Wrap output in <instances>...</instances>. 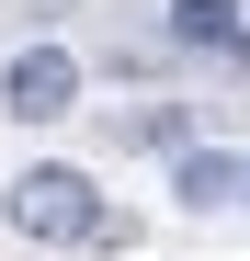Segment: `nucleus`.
<instances>
[{"label":"nucleus","instance_id":"obj_4","mask_svg":"<svg viewBox=\"0 0 250 261\" xmlns=\"http://www.w3.org/2000/svg\"><path fill=\"white\" fill-rule=\"evenodd\" d=\"M239 193H250V159H239V148H205V137H193V148L171 159V204H182V216H216V204H239Z\"/></svg>","mask_w":250,"mask_h":261},{"label":"nucleus","instance_id":"obj_5","mask_svg":"<svg viewBox=\"0 0 250 261\" xmlns=\"http://www.w3.org/2000/svg\"><path fill=\"white\" fill-rule=\"evenodd\" d=\"M114 137H125V148H159V159H182V148H193V102H137V114H114Z\"/></svg>","mask_w":250,"mask_h":261},{"label":"nucleus","instance_id":"obj_1","mask_svg":"<svg viewBox=\"0 0 250 261\" xmlns=\"http://www.w3.org/2000/svg\"><path fill=\"white\" fill-rule=\"evenodd\" d=\"M0 216H12L23 239H46V250H91L114 204L91 193V170H68V159H34V170H12V182H0Z\"/></svg>","mask_w":250,"mask_h":261},{"label":"nucleus","instance_id":"obj_2","mask_svg":"<svg viewBox=\"0 0 250 261\" xmlns=\"http://www.w3.org/2000/svg\"><path fill=\"white\" fill-rule=\"evenodd\" d=\"M0 114H12V125H57V114H80V57L57 46V34L12 46V68H0Z\"/></svg>","mask_w":250,"mask_h":261},{"label":"nucleus","instance_id":"obj_3","mask_svg":"<svg viewBox=\"0 0 250 261\" xmlns=\"http://www.w3.org/2000/svg\"><path fill=\"white\" fill-rule=\"evenodd\" d=\"M159 46L216 57V68H250V0H159Z\"/></svg>","mask_w":250,"mask_h":261}]
</instances>
